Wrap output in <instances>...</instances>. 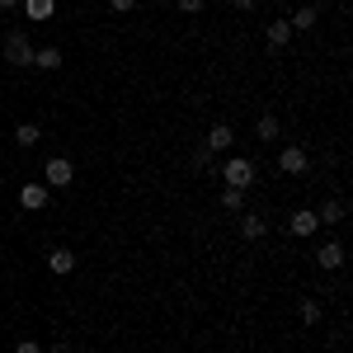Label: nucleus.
Listing matches in <instances>:
<instances>
[{
	"instance_id": "nucleus-10",
	"label": "nucleus",
	"mask_w": 353,
	"mask_h": 353,
	"mask_svg": "<svg viewBox=\"0 0 353 353\" xmlns=\"http://www.w3.org/2000/svg\"><path fill=\"white\" fill-rule=\"evenodd\" d=\"M19 5H24V14L33 19V24H48V19L57 14V0H19Z\"/></svg>"
},
{
	"instance_id": "nucleus-6",
	"label": "nucleus",
	"mask_w": 353,
	"mask_h": 353,
	"mask_svg": "<svg viewBox=\"0 0 353 353\" xmlns=\"http://www.w3.org/2000/svg\"><path fill=\"white\" fill-rule=\"evenodd\" d=\"M288 231L306 241V236H316V231H321V221H316V212H311V208H297V212L288 217Z\"/></svg>"
},
{
	"instance_id": "nucleus-21",
	"label": "nucleus",
	"mask_w": 353,
	"mask_h": 353,
	"mask_svg": "<svg viewBox=\"0 0 353 353\" xmlns=\"http://www.w3.org/2000/svg\"><path fill=\"white\" fill-rule=\"evenodd\" d=\"M14 353H43V344H33V339H19V344H14Z\"/></svg>"
},
{
	"instance_id": "nucleus-17",
	"label": "nucleus",
	"mask_w": 353,
	"mask_h": 353,
	"mask_svg": "<svg viewBox=\"0 0 353 353\" xmlns=\"http://www.w3.org/2000/svg\"><path fill=\"white\" fill-rule=\"evenodd\" d=\"M316 19H321V10H316V5H301L288 24H292V33H297V28H316Z\"/></svg>"
},
{
	"instance_id": "nucleus-25",
	"label": "nucleus",
	"mask_w": 353,
	"mask_h": 353,
	"mask_svg": "<svg viewBox=\"0 0 353 353\" xmlns=\"http://www.w3.org/2000/svg\"><path fill=\"white\" fill-rule=\"evenodd\" d=\"M231 5H236V10H254V0H231Z\"/></svg>"
},
{
	"instance_id": "nucleus-1",
	"label": "nucleus",
	"mask_w": 353,
	"mask_h": 353,
	"mask_svg": "<svg viewBox=\"0 0 353 353\" xmlns=\"http://www.w3.org/2000/svg\"><path fill=\"white\" fill-rule=\"evenodd\" d=\"M221 179H226V189H250L259 179V170H254V161H245V156H231V161L221 165Z\"/></svg>"
},
{
	"instance_id": "nucleus-16",
	"label": "nucleus",
	"mask_w": 353,
	"mask_h": 353,
	"mask_svg": "<svg viewBox=\"0 0 353 353\" xmlns=\"http://www.w3.org/2000/svg\"><path fill=\"white\" fill-rule=\"evenodd\" d=\"M14 141H19V146H38V141H43V128H38V123H19V128H14Z\"/></svg>"
},
{
	"instance_id": "nucleus-8",
	"label": "nucleus",
	"mask_w": 353,
	"mask_h": 353,
	"mask_svg": "<svg viewBox=\"0 0 353 353\" xmlns=\"http://www.w3.org/2000/svg\"><path fill=\"white\" fill-rule=\"evenodd\" d=\"M241 236L245 241H264L269 236V221L259 217V212H241Z\"/></svg>"
},
{
	"instance_id": "nucleus-4",
	"label": "nucleus",
	"mask_w": 353,
	"mask_h": 353,
	"mask_svg": "<svg viewBox=\"0 0 353 353\" xmlns=\"http://www.w3.org/2000/svg\"><path fill=\"white\" fill-rule=\"evenodd\" d=\"M306 165H311V156H306V146H297V141H288L278 151V170L283 174H306Z\"/></svg>"
},
{
	"instance_id": "nucleus-22",
	"label": "nucleus",
	"mask_w": 353,
	"mask_h": 353,
	"mask_svg": "<svg viewBox=\"0 0 353 353\" xmlns=\"http://www.w3.org/2000/svg\"><path fill=\"white\" fill-rule=\"evenodd\" d=\"M174 5H179L184 14H198V10H203V0H174Z\"/></svg>"
},
{
	"instance_id": "nucleus-11",
	"label": "nucleus",
	"mask_w": 353,
	"mask_h": 353,
	"mask_svg": "<svg viewBox=\"0 0 353 353\" xmlns=\"http://www.w3.org/2000/svg\"><path fill=\"white\" fill-rule=\"evenodd\" d=\"M316 264H321V269H339V264H344V245L325 241L321 250H316Z\"/></svg>"
},
{
	"instance_id": "nucleus-7",
	"label": "nucleus",
	"mask_w": 353,
	"mask_h": 353,
	"mask_svg": "<svg viewBox=\"0 0 353 353\" xmlns=\"http://www.w3.org/2000/svg\"><path fill=\"white\" fill-rule=\"evenodd\" d=\"M344 217H349V208H344L339 198H325V203L316 208V221H321V226H339Z\"/></svg>"
},
{
	"instance_id": "nucleus-9",
	"label": "nucleus",
	"mask_w": 353,
	"mask_h": 353,
	"mask_svg": "<svg viewBox=\"0 0 353 353\" xmlns=\"http://www.w3.org/2000/svg\"><path fill=\"white\" fill-rule=\"evenodd\" d=\"M231 141H236V132H231L226 123H217V128L208 132V141H203V146H208L212 156H221V151H231Z\"/></svg>"
},
{
	"instance_id": "nucleus-19",
	"label": "nucleus",
	"mask_w": 353,
	"mask_h": 353,
	"mask_svg": "<svg viewBox=\"0 0 353 353\" xmlns=\"http://www.w3.org/2000/svg\"><path fill=\"white\" fill-rule=\"evenodd\" d=\"M221 208L226 212H245V189H221Z\"/></svg>"
},
{
	"instance_id": "nucleus-13",
	"label": "nucleus",
	"mask_w": 353,
	"mask_h": 353,
	"mask_svg": "<svg viewBox=\"0 0 353 353\" xmlns=\"http://www.w3.org/2000/svg\"><path fill=\"white\" fill-rule=\"evenodd\" d=\"M264 38H269V48H288V38H292V24H288V19H273V24L264 28Z\"/></svg>"
},
{
	"instance_id": "nucleus-26",
	"label": "nucleus",
	"mask_w": 353,
	"mask_h": 353,
	"mask_svg": "<svg viewBox=\"0 0 353 353\" xmlns=\"http://www.w3.org/2000/svg\"><path fill=\"white\" fill-rule=\"evenodd\" d=\"M0 10H19V0H0Z\"/></svg>"
},
{
	"instance_id": "nucleus-14",
	"label": "nucleus",
	"mask_w": 353,
	"mask_h": 353,
	"mask_svg": "<svg viewBox=\"0 0 353 353\" xmlns=\"http://www.w3.org/2000/svg\"><path fill=\"white\" fill-rule=\"evenodd\" d=\"M33 66L38 71H57L61 66V48H33Z\"/></svg>"
},
{
	"instance_id": "nucleus-15",
	"label": "nucleus",
	"mask_w": 353,
	"mask_h": 353,
	"mask_svg": "<svg viewBox=\"0 0 353 353\" xmlns=\"http://www.w3.org/2000/svg\"><path fill=\"white\" fill-rule=\"evenodd\" d=\"M297 316H301V325H321V316H325V306H321L316 297H306V301L297 306Z\"/></svg>"
},
{
	"instance_id": "nucleus-3",
	"label": "nucleus",
	"mask_w": 353,
	"mask_h": 353,
	"mask_svg": "<svg viewBox=\"0 0 353 353\" xmlns=\"http://www.w3.org/2000/svg\"><path fill=\"white\" fill-rule=\"evenodd\" d=\"M71 179H76V165L66 161V156H52V161L43 165V184L48 189H66Z\"/></svg>"
},
{
	"instance_id": "nucleus-18",
	"label": "nucleus",
	"mask_w": 353,
	"mask_h": 353,
	"mask_svg": "<svg viewBox=\"0 0 353 353\" xmlns=\"http://www.w3.org/2000/svg\"><path fill=\"white\" fill-rule=\"evenodd\" d=\"M254 137H259V141H273V137H278V118H273V113H259V123H254Z\"/></svg>"
},
{
	"instance_id": "nucleus-23",
	"label": "nucleus",
	"mask_w": 353,
	"mask_h": 353,
	"mask_svg": "<svg viewBox=\"0 0 353 353\" xmlns=\"http://www.w3.org/2000/svg\"><path fill=\"white\" fill-rule=\"evenodd\" d=\"M113 10H118V14H128V10H137V0H109Z\"/></svg>"
},
{
	"instance_id": "nucleus-20",
	"label": "nucleus",
	"mask_w": 353,
	"mask_h": 353,
	"mask_svg": "<svg viewBox=\"0 0 353 353\" xmlns=\"http://www.w3.org/2000/svg\"><path fill=\"white\" fill-rule=\"evenodd\" d=\"M217 161V156H212V151H208V146H198V151H193V165H198V170H208V165Z\"/></svg>"
},
{
	"instance_id": "nucleus-5",
	"label": "nucleus",
	"mask_w": 353,
	"mask_h": 353,
	"mask_svg": "<svg viewBox=\"0 0 353 353\" xmlns=\"http://www.w3.org/2000/svg\"><path fill=\"white\" fill-rule=\"evenodd\" d=\"M19 208H24V212H43V208H48V184H43V179H28L24 189H19Z\"/></svg>"
},
{
	"instance_id": "nucleus-12",
	"label": "nucleus",
	"mask_w": 353,
	"mask_h": 353,
	"mask_svg": "<svg viewBox=\"0 0 353 353\" xmlns=\"http://www.w3.org/2000/svg\"><path fill=\"white\" fill-rule=\"evenodd\" d=\"M48 269H52L57 278H66V273L76 269V254H71V250L61 245V250H52V254H48Z\"/></svg>"
},
{
	"instance_id": "nucleus-24",
	"label": "nucleus",
	"mask_w": 353,
	"mask_h": 353,
	"mask_svg": "<svg viewBox=\"0 0 353 353\" xmlns=\"http://www.w3.org/2000/svg\"><path fill=\"white\" fill-rule=\"evenodd\" d=\"M52 353H76V349H71L66 339H57V344H52Z\"/></svg>"
},
{
	"instance_id": "nucleus-2",
	"label": "nucleus",
	"mask_w": 353,
	"mask_h": 353,
	"mask_svg": "<svg viewBox=\"0 0 353 353\" xmlns=\"http://www.w3.org/2000/svg\"><path fill=\"white\" fill-rule=\"evenodd\" d=\"M5 61H10V66H33L28 28H10V33H5Z\"/></svg>"
}]
</instances>
